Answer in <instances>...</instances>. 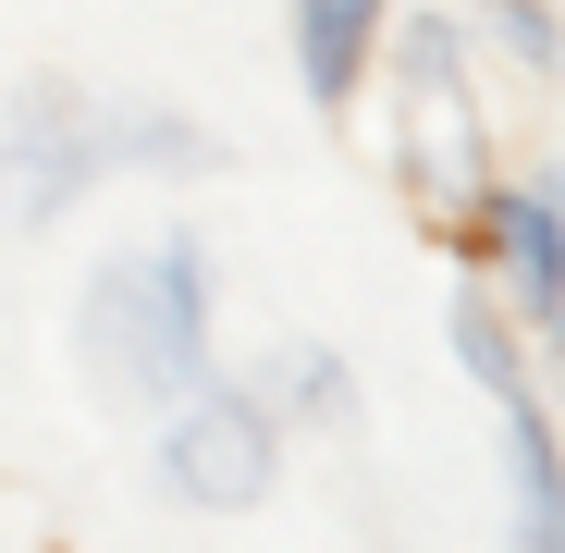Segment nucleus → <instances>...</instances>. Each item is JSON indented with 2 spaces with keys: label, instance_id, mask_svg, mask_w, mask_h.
<instances>
[{
  "label": "nucleus",
  "instance_id": "2",
  "mask_svg": "<svg viewBox=\"0 0 565 553\" xmlns=\"http://www.w3.org/2000/svg\"><path fill=\"white\" fill-rule=\"evenodd\" d=\"M406 172H418V210H443V222H467L492 184V148H480V111H467L443 25H406Z\"/></svg>",
  "mask_w": 565,
  "mask_h": 553
},
{
  "label": "nucleus",
  "instance_id": "7",
  "mask_svg": "<svg viewBox=\"0 0 565 553\" xmlns=\"http://www.w3.org/2000/svg\"><path fill=\"white\" fill-rule=\"evenodd\" d=\"M504 406H516V394H504ZM504 468H516V541H529V553H553V443H541V418H529V406L504 418Z\"/></svg>",
  "mask_w": 565,
  "mask_h": 553
},
{
  "label": "nucleus",
  "instance_id": "8",
  "mask_svg": "<svg viewBox=\"0 0 565 553\" xmlns=\"http://www.w3.org/2000/svg\"><path fill=\"white\" fill-rule=\"evenodd\" d=\"M455 357L480 369L492 394H516V357H504V332H492V308H455Z\"/></svg>",
  "mask_w": 565,
  "mask_h": 553
},
{
  "label": "nucleus",
  "instance_id": "4",
  "mask_svg": "<svg viewBox=\"0 0 565 553\" xmlns=\"http://www.w3.org/2000/svg\"><path fill=\"white\" fill-rule=\"evenodd\" d=\"M86 160H99V136L62 124V86H38V111H13V136H0V222L62 210L74 184H86Z\"/></svg>",
  "mask_w": 565,
  "mask_h": 553
},
{
  "label": "nucleus",
  "instance_id": "3",
  "mask_svg": "<svg viewBox=\"0 0 565 553\" xmlns=\"http://www.w3.org/2000/svg\"><path fill=\"white\" fill-rule=\"evenodd\" d=\"M172 492L184 504H258V480H270V418L246 406V394H198L172 418Z\"/></svg>",
  "mask_w": 565,
  "mask_h": 553
},
{
  "label": "nucleus",
  "instance_id": "1",
  "mask_svg": "<svg viewBox=\"0 0 565 553\" xmlns=\"http://www.w3.org/2000/svg\"><path fill=\"white\" fill-rule=\"evenodd\" d=\"M198 344H210V296H198V258L184 246H136V258L99 270L86 357H99L124 394H184L198 382Z\"/></svg>",
  "mask_w": 565,
  "mask_h": 553
},
{
  "label": "nucleus",
  "instance_id": "6",
  "mask_svg": "<svg viewBox=\"0 0 565 553\" xmlns=\"http://www.w3.org/2000/svg\"><path fill=\"white\" fill-rule=\"evenodd\" d=\"M492 234H504V270H516L529 320H553V296H565V270H553V198H504Z\"/></svg>",
  "mask_w": 565,
  "mask_h": 553
},
{
  "label": "nucleus",
  "instance_id": "5",
  "mask_svg": "<svg viewBox=\"0 0 565 553\" xmlns=\"http://www.w3.org/2000/svg\"><path fill=\"white\" fill-rule=\"evenodd\" d=\"M369 25H382V0H296V62H308L320 99H344V86H356Z\"/></svg>",
  "mask_w": 565,
  "mask_h": 553
}]
</instances>
